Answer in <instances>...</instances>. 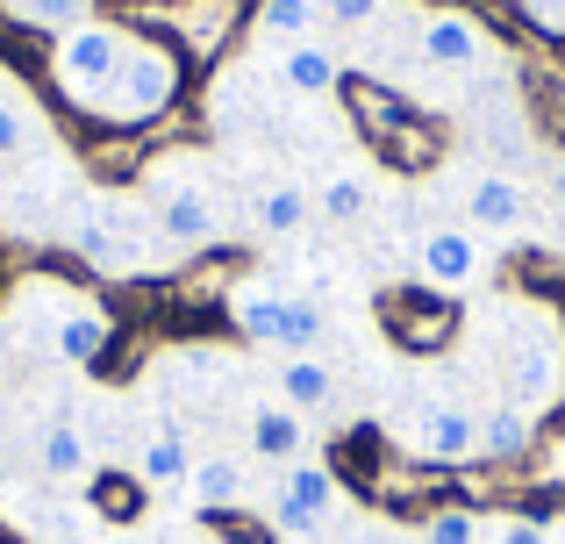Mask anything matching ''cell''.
Here are the masks:
<instances>
[{"label":"cell","mask_w":565,"mask_h":544,"mask_svg":"<svg viewBox=\"0 0 565 544\" xmlns=\"http://www.w3.org/2000/svg\"><path fill=\"white\" fill-rule=\"evenodd\" d=\"M230 322H236V337L273 344V351H287V359H308V351L322 344V308L308 301V294H273V287L236 294Z\"/></svg>","instance_id":"3957f363"},{"label":"cell","mask_w":565,"mask_h":544,"mask_svg":"<svg viewBox=\"0 0 565 544\" xmlns=\"http://www.w3.org/2000/svg\"><path fill=\"white\" fill-rule=\"evenodd\" d=\"M501 387L515 408H558L565 402V344L558 337H515L509 359H501Z\"/></svg>","instance_id":"8992f818"},{"label":"cell","mask_w":565,"mask_h":544,"mask_svg":"<svg viewBox=\"0 0 565 544\" xmlns=\"http://www.w3.org/2000/svg\"><path fill=\"white\" fill-rule=\"evenodd\" d=\"M380 308H386V322H394V344H408V351H444L451 330H458L451 294H437V287H401V294H386Z\"/></svg>","instance_id":"52a82bcc"},{"label":"cell","mask_w":565,"mask_h":544,"mask_svg":"<svg viewBox=\"0 0 565 544\" xmlns=\"http://www.w3.org/2000/svg\"><path fill=\"white\" fill-rule=\"evenodd\" d=\"M108 344H115V316H108V308H65V316H57L51 322V351H57V359H65V365H100V359H108Z\"/></svg>","instance_id":"7c38bea8"},{"label":"cell","mask_w":565,"mask_h":544,"mask_svg":"<svg viewBox=\"0 0 565 544\" xmlns=\"http://www.w3.org/2000/svg\"><path fill=\"white\" fill-rule=\"evenodd\" d=\"M273 72H279V86H287V94H337V86H344V57L330 51V43H279L273 51Z\"/></svg>","instance_id":"8fae6325"},{"label":"cell","mask_w":565,"mask_h":544,"mask_svg":"<svg viewBox=\"0 0 565 544\" xmlns=\"http://www.w3.org/2000/svg\"><path fill=\"white\" fill-rule=\"evenodd\" d=\"M344 509V480L330 473V466H308V459H294L287 473H279V494H273V509H265V523H273L279 537H322L330 531V516Z\"/></svg>","instance_id":"277c9868"},{"label":"cell","mask_w":565,"mask_h":544,"mask_svg":"<svg viewBox=\"0 0 565 544\" xmlns=\"http://www.w3.org/2000/svg\"><path fill=\"white\" fill-rule=\"evenodd\" d=\"M530 29H544V36H565V0H523Z\"/></svg>","instance_id":"f546056e"},{"label":"cell","mask_w":565,"mask_h":544,"mask_svg":"<svg viewBox=\"0 0 565 544\" xmlns=\"http://www.w3.org/2000/svg\"><path fill=\"white\" fill-rule=\"evenodd\" d=\"M487 544H552V523L544 516H501L494 531H487Z\"/></svg>","instance_id":"83f0119b"},{"label":"cell","mask_w":565,"mask_h":544,"mask_svg":"<svg viewBox=\"0 0 565 544\" xmlns=\"http://www.w3.org/2000/svg\"><path fill=\"white\" fill-rule=\"evenodd\" d=\"M322 209H330V223H359V215L373 209V186H365L359 172H337V180L322 186Z\"/></svg>","instance_id":"484cf974"},{"label":"cell","mask_w":565,"mask_h":544,"mask_svg":"<svg viewBox=\"0 0 565 544\" xmlns=\"http://www.w3.org/2000/svg\"><path fill=\"white\" fill-rule=\"evenodd\" d=\"M415 459L423 466H472L480 459V416L472 408H458V402H429L423 408V423H415Z\"/></svg>","instance_id":"9c48e42d"},{"label":"cell","mask_w":565,"mask_h":544,"mask_svg":"<svg viewBox=\"0 0 565 544\" xmlns=\"http://www.w3.org/2000/svg\"><path fill=\"white\" fill-rule=\"evenodd\" d=\"M415 57L437 65V72H472L487 57V29L458 8H429L423 22H415Z\"/></svg>","instance_id":"ba28073f"},{"label":"cell","mask_w":565,"mask_h":544,"mask_svg":"<svg viewBox=\"0 0 565 544\" xmlns=\"http://www.w3.org/2000/svg\"><path fill=\"white\" fill-rule=\"evenodd\" d=\"M186 473H193V451H186L180 430H151L137 445V480L143 488H186Z\"/></svg>","instance_id":"d6986e66"},{"label":"cell","mask_w":565,"mask_h":544,"mask_svg":"<svg viewBox=\"0 0 565 544\" xmlns=\"http://www.w3.org/2000/svg\"><path fill=\"white\" fill-rule=\"evenodd\" d=\"M0 8H8L14 22H29V29H51V36H65L72 22H86V8H94V0H0Z\"/></svg>","instance_id":"603a6c76"},{"label":"cell","mask_w":565,"mask_h":544,"mask_svg":"<svg viewBox=\"0 0 565 544\" xmlns=\"http://www.w3.org/2000/svg\"><path fill=\"white\" fill-rule=\"evenodd\" d=\"M143 494H151V488H143V480H129V473H100L94 480V509L108 523H137L143 516Z\"/></svg>","instance_id":"cb8c5ba5"},{"label":"cell","mask_w":565,"mask_h":544,"mask_svg":"<svg viewBox=\"0 0 565 544\" xmlns=\"http://www.w3.org/2000/svg\"><path fill=\"white\" fill-rule=\"evenodd\" d=\"M180 86H186L180 51H172V43L137 36V43H129V57H122V72H115V86H108V100H100V122L143 129V122H158V115L180 100Z\"/></svg>","instance_id":"7a4b0ae2"},{"label":"cell","mask_w":565,"mask_h":544,"mask_svg":"<svg viewBox=\"0 0 565 544\" xmlns=\"http://www.w3.org/2000/svg\"><path fill=\"white\" fill-rule=\"evenodd\" d=\"M423 544H480V516L458 509V502L429 509V516H423Z\"/></svg>","instance_id":"d4e9b609"},{"label":"cell","mask_w":565,"mask_h":544,"mask_svg":"<svg viewBox=\"0 0 565 544\" xmlns=\"http://www.w3.org/2000/svg\"><path fill=\"white\" fill-rule=\"evenodd\" d=\"M552 480H558V488H565V451H558V459H552Z\"/></svg>","instance_id":"1f68e13d"},{"label":"cell","mask_w":565,"mask_h":544,"mask_svg":"<svg viewBox=\"0 0 565 544\" xmlns=\"http://www.w3.org/2000/svg\"><path fill=\"white\" fill-rule=\"evenodd\" d=\"M129 29L122 22H72L65 36L51 43V86L72 100V108H86V115H100V100H108V86H115V72H122V57H129Z\"/></svg>","instance_id":"6da1fadb"},{"label":"cell","mask_w":565,"mask_h":544,"mask_svg":"<svg viewBox=\"0 0 565 544\" xmlns=\"http://www.w3.org/2000/svg\"><path fill=\"white\" fill-rule=\"evenodd\" d=\"M8 480H14V473H8V459H0V494H8Z\"/></svg>","instance_id":"d6a6232c"},{"label":"cell","mask_w":565,"mask_h":544,"mask_svg":"<svg viewBox=\"0 0 565 544\" xmlns=\"http://www.w3.org/2000/svg\"><path fill=\"white\" fill-rule=\"evenodd\" d=\"M552 201L565 209V158H558V172H552Z\"/></svg>","instance_id":"4dcf8cb0"},{"label":"cell","mask_w":565,"mask_h":544,"mask_svg":"<svg viewBox=\"0 0 565 544\" xmlns=\"http://www.w3.org/2000/svg\"><path fill=\"white\" fill-rule=\"evenodd\" d=\"M415 266H423V287H437V294H466L472 279H480V244H472V230L437 223L423 244H415Z\"/></svg>","instance_id":"30bf717a"},{"label":"cell","mask_w":565,"mask_h":544,"mask_svg":"<svg viewBox=\"0 0 565 544\" xmlns=\"http://www.w3.org/2000/svg\"><path fill=\"white\" fill-rule=\"evenodd\" d=\"M151 194H158V230H166L172 244H215V201H207L201 186L166 180V186H151Z\"/></svg>","instance_id":"4fadbf2b"},{"label":"cell","mask_w":565,"mask_h":544,"mask_svg":"<svg viewBox=\"0 0 565 544\" xmlns=\"http://www.w3.org/2000/svg\"><path fill=\"white\" fill-rule=\"evenodd\" d=\"M466 223L480 230H515L523 223V186L509 180V172H480V180H466Z\"/></svg>","instance_id":"e0dca14e"},{"label":"cell","mask_w":565,"mask_h":544,"mask_svg":"<svg viewBox=\"0 0 565 544\" xmlns=\"http://www.w3.org/2000/svg\"><path fill=\"white\" fill-rule=\"evenodd\" d=\"M29 151V108L0 94V158H22Z\"/></svg>","instance_id":"4316f807"},{"label":"cell","mask_w":565,"mask_h":544,"mask_svg":"<svg viewBox=\"0 0 565 544\" xmlns=\"http://www.w3.org/2000/svg\"><path fill=\"white\" fill-rule=\"evenodd\" d=\"M330 394H337V373L316 359V351L279 365V402H287V408H301V416H308V408H330Z\"/></svg>","instance_id":"44dd1931"},{"label":"cell","mask_w":565,"mask_h":544,"mask_svg":"<svg viewBox=\"0 0 565 544\" xmlns=\"http://www.w3.org/2000/svg\"><path fill=\"white\" fill-rule=\"evenodd\" d=\"M36 466H43V480H86L94 473V437H86V423H72V416L43 423Z\"/></svg>","instance_id":"2e32d148"},{"label":"cell","mask_w":565,"mask_h":544,"mask_svg":"<svg viewBox=\"0 0 565 544\" xmlns=\"http://www.w3.org/2000/svg\"><path fill=\"white\" fill-rule=\"evenodd\" d=\"M250 451H258L265 466H294V459L308 451V423H301V408H287V402L250 408Z\"/></svg>","instance_id":"9a60e30c"},{"label":"cell","mask_w":565,"mask_h":544,"mask_svg":"<svg viewBox=\"0 0 565 544\" xmlns=\"http://www.w3.org/2000/svg\"><path fill=\"white\" fill-rule=\"evenodd\" d=\"M380 8L386 0H322V22L330 29H365V22H380Z\"/></svg>","instance_id":"f1b7e54d"},{"label":"cell","mask_w":565,"mask_h":544,"mask_svg":"<svg viewBox=\"0 0 565 544\" xmlns=\"http://www.w3.org/2000/svg\"><path fill=\"white\" fill-rule=\"evenodd\" d=\"M530 451H537V423H530V408L494 402V408L480 416V459H487V466H523Z\"/></svg>","instance_id":"5bb4252c"},{"label":"cell","mask_w":565,"mask_h":544,"mask_svg":"<svg viewBox=\"0 0 565 544\" xmlns=\"http://www.w3.org/2000/svg\"><path fill=\"white\" fill-rule=\"evenodd\" d=\"M250 223L265 230V237H294V230L308 223V194L294 180H279V186H265L258 201H250Z\"/></svg>","instance_id":"7402d4cb"},{"label":"cell","mask_w":565,"mask_h":544,"mask_svg":"<svg viewBox=\"0 0 565 544\" xmlns=\"http://www.w3.org/2000/svg\"><path fill=\"white\" fill-rule=\"evenodd\" d=\"M250 29L265 43H308L322 29V0H258L250 8Z\"/></svg>","instance_id":"ffe728a7"},{"label":"cell","mask_w":565,"mask_h":544,"mask_svg":"<svg viewBox=\"0 0 565 544\" xmlns=\"http://www.w3.org/2000/svg\"><path fill=\"white\" fill-rule=\"evenodd\" d=\"M552 544H565V523H558V531H552Z\"/></svg>","instance_id":"836d02e7"},{"label":"cell","mask_w":565,"mask_h":544,"mask_svg":"<svg viewBox=\"0 0 565 544\" xmlns=\"http://www.w3.org/2000/svg\"><path fill=\"white\" fill-rule=\"evenodd\" d=\"M351 100H359L365 137H373L380 151L394 158V166H408V172H423V166H429V151H437V122H429V115H415L408 100L380 94V86H351Z\"/></svg>","instance_id":"5b68a950"},{"label":"cell","mask_w":565,"mask_h":544,"mask_svg":"<svg viewBox=\"0 0 565 544\" xmlns=\"http://www.w3.org/2000/svg\"><path fill=\"white\" fill-rule=\"evenodd\" d=\"M186 494L201 502V516H230L236 502H244V466L236 459H193V473H186Z\"/></svg>","instance_id":"ac0fdd59"}]
</instances>
